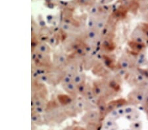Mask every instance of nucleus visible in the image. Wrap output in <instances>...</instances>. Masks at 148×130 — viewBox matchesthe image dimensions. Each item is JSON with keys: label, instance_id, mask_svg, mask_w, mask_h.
<instances>
[{"label": "nucleus", "instance_id": "nucleus-6", "mask_svg": "<svg viewBox=\"0 0 148 130\" xmlns=\"http://www.w3.org/2000/svg\"><path fill=\"white\" fill-rule=\"evenodd\" d=\"M144 65L145 66L148 65V60L146 59H145L144 57Z\"/></svg>", "mask_w": 148, "mask_h": 130}, {"label": "nucleus", "instance_id": "nucleus-1", "mask_svg": "<svg viewBox=\"0 0 148 130\" xmlns=\"http://www.w3.org/2000/svg\"><path fill=\"white\" fill-rule=\"evenodd\" d=\"M106 129L148 130V119L134 106H121L111 112Z\"/></svg>", "mask_w": 148, "mask_h": 130}, {"label": "nucleus", "instance_id": "nucleus-3", "mask_svg": "<svg viewBox=\"0 0 148 130\" xmlns=\"http://www.w3.org/2000/svg\"><path fill=\"white\" fill-rule=\"evenodd\" d=\"M53 61L55 65H56L57 67H62V66H66V56L63 53H59L56 54V55L53 56Z\"/></svg>", "mask_w": 148, "mask_h": 130}, {"label": "nucleus", "instance_id": "nucleus-2", "mask_svg": "<svg viewBox=\"0 0 148 130\" xmlns=\"http://www.w3.org/2000/svg\"><path fill=\"white\" fill-rule=\"evenodd\" d=\"M63 88L65 89V91L70 94V95L72 97H76L78 93V86L76 85L73 82H69L68 84H63Z\"/></svg>", "mask_w": 148, "mask_h": 130}, {"label": "nucleus", "instance_id": "nucleus-4", "mask_svg": "<svg viewBox=\"0 0 148 130\" xmlns=\"http://www.w3.org/2000/svg\"><path fill=\"white\" fill-rule=\"evenodd\" d=\"M36 50L38 53L45 54V55H48L50 51V49L47 44L44 43H40L37 45Z\"/></svg>", "mask_w": 148, "mask_h": 130}, {"label": "nucleus", "instance_id": "nucleus-5", "mask_svg": "<svg viewBox=\"0 0 148 130\" xmlns=\"http://www.w3.org/2000/svg\"><path fill=\"white\" fill-rule=\"evenodd\" d=\"M84 79H85L84 75L82 73L77 72L75 75V76H74L73 82L75 83L76 85L79 86V85L84 82Z\"/></svg>", "mask_w": 148, "mask_h": 130}]
</instances>
